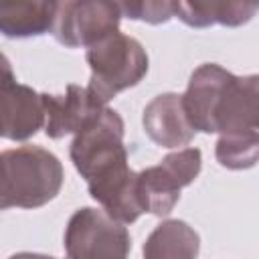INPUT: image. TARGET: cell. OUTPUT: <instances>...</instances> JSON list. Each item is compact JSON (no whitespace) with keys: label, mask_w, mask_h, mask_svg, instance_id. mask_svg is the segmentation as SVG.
<instances>
[{"label":"cell","mask_w":259,"mask_h":259,"mask_svg":"<svg viewBox=\"0 0 259 259\" xmlns=\"http://www.w3.org/2000/svg\"><path fill=\"white\" fill-rule=\"evenodd\" d=\"M65 249L69 259H127L132 239L105 210L85 206L67 223Z\"/></svg>","instance_id":"obj_5"},{"label":"cell","mask_w":259,"mask_h":259,"mask_svg":"<svg viewBox=\"0 0 259 259\" xmlns=\"http://www.w3.org/2000/svg\"><path fill=\"white\" fill-rule=\"evenodd\" d=\"M40 101L45 111V132L53 140L77 134L105 107L87 87L79 85H69L63 95L40 93Z\"/></svg>","instance_id":"obj_9"},{"label":"cell","mask_w":259,"mask_h":259,"mask_svg":"<svg viewBox=\"0 0 259 259\" xmlns=\"http://www.w3.org/2000/svg\"><path fill=\"white\" fill-rule=\"evenodd\" d=\"M8 259H55V257H51V255H42V253H16V255H12V257H8Z\"/></svg>","instance_id":"obj_15"},{"label":"cell","mask_w":259,"mask_h":259,"mask_svg":"<svg viewBox=\"0 0 259 259\" xmlns=\"http://www.w3.org/2000/svg\"><path fill=\"white\" fill-rule=\"evenodd\" d=\"M71 160L85 178L89 194L117 223H134L144 214L138 196V172L127 164L123 119L103 107L83 125L71 144Z\"/></svg>","instance_id":"obj_1"},{"label":"cell","mask_w":259,"mask_h":259,"mask_svg":"<svg viewBox=\"0 0 259 259\" xmlns=\"http://www.w3.org/2000/svg\"><path fill=\"white\" fill-rule=\"evenodd\" d=\"M85 59L91 69L87 89L103 105L119 91L138 85L148 71V55L144 47L119 30L91 45Z\"/></svg>","instance_id":"obj_4"},{"label":"cell","mask_w":259,"mask_h":259,"mask_svg":"<svg viewBox=\"0 0 259 259\" xmlns=\"http://www.w3.org/2000/svg\"><path fill=\"white\" fill-rule=\"evenodd\" d=\"M182 97L194 132L221 134L223 142H259V79L235 77L214 63L200 65Z\"/></svg>","instance_id":"obj_2"},{"label":"cell","mask_w":259,"mask_h":259,"mask_svg":"<svg viewBox=\"0 0 259 259\" xmlns=\"http://www.w3.org/2000/svg\"><path fill=\"white\" fill-rule=\"evenodd\" d=\"M45 125L40 93L16 81L10 61L0 53V138L24 142Z\"/></svg>","instance_id":"obj_8"},{"label":"cell","mask_w":259,"mask_h":259,"mask_svg":"<svg viewBox=\"0 0 259 259\" xmlns=\"http://www.w3.org/2000/svg\"><path fill=\"white\" fill-rule=\"evenodd\" d=\"M121 16L142 20L148 24H162L174 16L172 2L168 0H142V2H117Z\"/></svg>","instance_id":"obj_14"},{"label":"cell","mask_w":259,"mask_h":259,"mask_svg":"<svg viewBox=\"0 0 259 259\" xmlns=\"http://www.w3.org/2000/svg\"><path fill=\"white\" fill-rule=\"evenodd\" d=\"M172 8L184 24L206 28L212 24L241 26L255 16L259 6L255 2H172Z\"/></svg>","instance_id":"obj_12"},{"label":"cell","mask_w":259,"mask_h":259,"mask_svg":"<svg viewBox=\"0 0 259 259\" xmlns=\"http://www.w3.org/2000/svg\"><path fill=\"white\" fill-rule=\"evenodd\" d=\"M59 2H0V32L8 38L38 36L53 28Z\"/></svg>","instance_id":"obj_11"},{"label":"cell","mask_w":259,"mask_h":259,"mask_svg":"<svg viewBox=\"0 0 259 259\" xmlns=\"http://www.w3.org/2000/svg\"><path fill=\"white\" fill-rule=\"evenodd\" d=\"M63 186L59 158L40 146H20L0 152V210L38 208Z\"/></svg>","instance_id":"obj_3"},{"label":"cell","mask_w":259,"mask_h":259,"mask_svg":"<svg viewBox=\"0 0 259 259\" xmlns=\"http://www.w3.org/2000/svg\"><path fill=\"white\" fill-rule=\"evenodd\" d=\"M144 132L162 148L186 146L194 138V130L184 113L182 97L178 93H162L154 97L144 109Z\"/></svg>","instance_id":"obj_10"},{"label":"cell","mask_w":259,"mask_h":259,"mask_svg":"<svg viewBox=\"0 0 259 259\" xmlns=\"http://www.w3.org/2000/svg\"><path fill=\"white\" fill-rule=\"evenodd\" d=\"M117 2H59L53 24L55 38L69 47H91L119 28Z\"/></svg>","instance_id":"obj_7"},{"label":"cell","mask_w":259,"mask_h":259,"mask_svg":"<svg viewBox=\"0 0 259 259\" xmlns=\"http://www.w3.org/2000/svg\"><path fill=\"white\" fill-rule=\"evenodd\" d=\"M200 164V150L184 148L168 154L160 164L138 172V196L144 212L168 214L178 202L180 190L198 176Z\"/></svg>","instance_id":"obj_6"},{"label":"cell","mask_w":259,"mask_h":259,"mask_svg":"<svg viewBox=\"0 0 259 259\" xmlns=\"http://www.w3.org/2000/svg\"><path fill=\"white\" fill-rule=\"evenodd\" d=\"M200 239L196 231L178 219L160 223L144 243V259H196Z\"/></svg>","instance_id":"obj_13"}]
</instances>
